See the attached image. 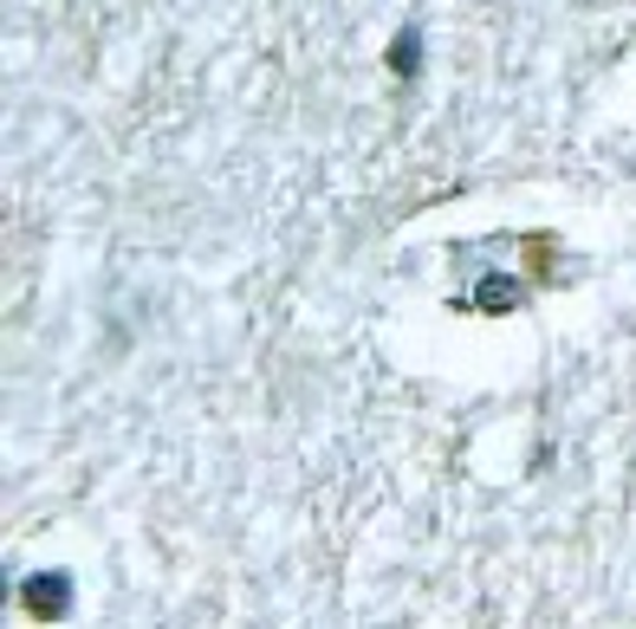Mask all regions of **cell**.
I'll use <instances>...</instances> for the list:
<instances>
[{
	"instance_id": "obj_1",
	"label": "cell",
	"mask_w": 636,
	"mask_h": 629,
	"mask_svg": "<svg viewBox=\"0 0 636 629\" xmlns=\"http://www.w3.org/2000/svg\"><path fill=\"white\" fill-rule=\"evenodd\" d=\"M65 604H72V578H65V571L26 578V591H20V610H26V617H39V624H59V617H65Z\"/></svg>"
}]
</instances>
